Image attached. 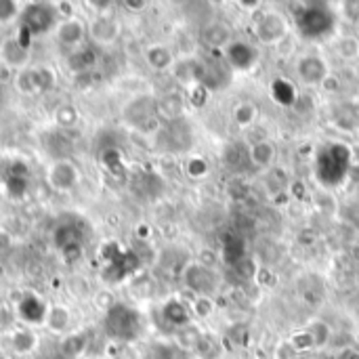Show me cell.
<instances>
[{"instance_id": "1", "label": "cell", "mask_w": 359, "mask_h": 359, "mask_svg": "<svg viewBox=\"0 0 359 359\" xmlns=\"http://www.w3.org/2000/svg\"><path fill=\"white\" fill-rule=\"evenodd\" d=\"M337 27V15L328 4L311 2L297 13V29L305 40H322Z\"/></svg>"}, {"instance_id": "2", "label": "cell", "mask_w": 359, "mask_h": 359, "mask_svg": "<svg viewBox=\"0 0 359 359\" xmlns=\"http://www.w3.org/2000/svg\"><path fill=\"white\" fill-rule=\"evenodd\" d=\"M105 330L114 341H133L139 337L141 330V318L135 309L128 305L116 303L105 313Z\"/></svg>"}, {"instance_id": "3", "label": "cell", "mask_w": 359, "mask_h": 359, "mask_svg": "<svg viewBox=\"0 0 359 359\" xmlns=\"http://www.w3.org/2000/svg\"><path fill=\"white\" fill-rule=\"evenodd\" d=\"M288 29H290V23L280 11H265L259 15L255 23V36L265 46L280 44L288 36Z\"/></svg>"}, {"instance_id": "4", "label": "cell", "mask_w": 359, "mask_h": 359, "mask_svg": "<svg viewBox=\"0 0 359 359\" xmlns=\"http://www.w3.org/2000/svg\"><path fill=\"white\" fill-rule=\"evenodd\" d=\"M59 23H57L55 4H48V2H32L21 13V27L27 29L32 36L46 34L48 29H53Z\"/></svg>"}, {"instance_id": "5", "label": "cell", "mask_w": 359, "mask_h": 359, "mask_svg": "<svg viewBox=\"0 0 359 359\" xmlns=\"http://www.w3.org/2000/svg\"><path fill=\"white\" fill-rule=\"evenodd\" d=\"M80 179H82L80 168L67 158L55 160L46 170V183L59 194H65V191H72L74 187H78Z\"/></svg>"}, {"instance_id": "6", "label": "cell", "mask_w": 359, "mask_h": 359, "mask_svg": "<svg viewBox=\"0 0 359 359\" xmlns=\"http://www.w3.org/2000/svg\"><path fill=\"white\" fill-rule=\"evenodd\" d=\"M17 88L23 95H40L55 86V72L48 67H25L17 72Z\"/></svg>"}, {"instance_id": "7", "label": "cell", "mask_w": 359, "mask_h": 359, "mask_svg": "<svg viewBox=\"0 0 359 359\" xmlns=\"http://www.w3.org/2000/svg\"><path fill=\"white\" fill-rule=\"evenodd\" d=\"M183 280H185V286L198 297H210L219 284L215 271L202 263H187V267L183 269Z\"/></svg>"}, {"instance_id": "8", "label": "cell", "mask_w": 359, "mask_h": 359, "mask_svg": "<svg viewBox=\"0 0 359 359\" xmlns=\"http://www.w3.org/2000/svg\"><path fill=\"white\" fill-rule=\"evenodd\" d=\"M347 166H349V151H347V147H343L341 143H334L332 147H328L326 151H322L320 164H318L320 177H322V181H326L328 185H334V181H332V170L337 168L339 177L343 179V177L347 175Z\"/></svg>"}, {"instance_id": "9", "label": "cell", "mask_w": 359, "mask_h": 359, "mask_svg": "<svg viewBox=\"0 0 359 359\" xmlns=\"http://www.w3.org/2000/svg\"><path fill=\"white\" fill-rule=\"evenodd\" d=\"M297 76L301 78V82L309 86H318L330 78V67L326 59H322L320 55H303L297 61Z\"/></svg>"}, {"instance_id": "10", "label": "cell", "mask_w": 359, "mask_h": 359, "mask_svg": "<svg viewBox=\"0 0 359 359\" xmlns=\"http://www.w3.org/2000/svg\"><path fill=\"white\" fill-rule=\"evenodd\" d=\"M225 63L236 69V72H246L250 67L257 65L259 61V48L255 44L248 42H240V40H231V44L225 48Z\"/></svg>"}, {"instance_id": "11", "label": "cell", "mask_w": 359, "mask_h": 359, "mask_svg": "<svg viewBox=\"0 0 359 359\" xmlns=\"http://www.w3.org/2000/svg\"><path fill=\"white\" fill-rule=\"evenodd\" d=\"M0 59H2L4 67H8L13 72H21L29 63V46H25L17 36L6 38L0 44Z\"/></svg>"}, {"instance_id": "12", "label": "cell", "mask_w": 359, "mask_h": 359, "mask_svg": "<svg viewBox=\"0 0 359 359\" xmlns=\"http://www.w3.org/2000/svg\"><path fill=\"white\" fill-rule=\"evenodd\" d=\"M88 34H90V40L95 42V46H109L120 36V23L116 21V17L105 13V15H99L93 19V23L88 25Z\"/></svg>"}, {"instance_id": "13", "label": "cell", "mask_w": 359, "mask_h": 359, "mask_svg": "<svg viewBox=\"0 0 359 359\" xmlns=\"http://www.w3.org/2000/svg\"><path fill=\"white\" fill-rule=\"evenodd\" d=\"M55 36L59 40L61 46L65 48H80L84 46V38H86V23L78 17H69L65 21H61L55 29Z\"/></svg>"}, {"instance_id": "14", "label": "cell", "mask_w": 359, "mask_h": 359, "mask_svg": "<svg viewBox=\"0 0 359 359\" xmlns=\"http://www.w3.org/2000/svg\"><path fill=\"white\" fill-rule=\"evenodd\" d=\"M46 316H48V305L42 299H38L36 294H25L19 301V318L25 324H34V326L44 324Z\"/></svg>"}, {"instance_id": "15", "label": "cell", "mask_w": 359, "mask_h": 359, "mask_svg": "<svg viewBox=\"0 0 359 359\" xmlns=\"http://www.w3.org/2000/svg\"><path fill=\"white\" fill-rule=\"evenodd\" d=\"M202 44L206 48L219 50V48H227L231 44V29L227 23H210L202 29Z\"/></svg>"}, {"instance_id": "16", "label": "cell", "mask_w": 359, "mask_h": 359, "mask_svg": "<svg viewBox=\"0 0 359 359\" xmlns=\"http://www.w3.org/2000/svg\"><path fill=\"white\" fill-rule=\"evenodd\" d=\"M185 114V99L179 93L164 95L156 105V116L166 122H177Z\"/></svg>"}, {"instance_id": "17", "label": "cell", "mask_w": 359, "mask_h": 359, "mask_svg": "<svg viewBox=\"0 0 359 359\" xmlns=\"http://www.w3.org/2000/svg\"><path fill=\"white\" fill-rule=\"evenodd\" d=\"M145 61L156 72H166V69H170L177 63L175 53L166 44H151V46H147L145 48Z\"/></svg>"}, {"instance_id": "18", "label": "cell", "mask_w": 359, "mask_h": 359, "mask_svg": "<svg viewBox=\"0 0 359 359\" xmlns=\"http://www.w3.org/2000/svg\"><path fill=\"white\" fill-rule=\"evenodd\" d=\"M156 105H158V101H154L149 97H139V99H135L126 107V114L124 116H126L128 122H133L135 126H139L141 122H145V120H149V118L156 116Z\"/></svg>"}, {"instance_id": "19", "label": "cell", "mask_w": 359, "mask_h": 359, "mask_svg": "<svg viewBox=\"0 0 359 359\" xmlns=\"http://www.w3.org/2000/svg\"><path fill=\"white\" fill-rule=\"evenodd\" d=\"M162 313H164V320H166L170 326H175V328H187L189 322H191L189 309H187L181 301H177V299H175V301H168V303L164 305Z\"/></svg>"}, {"instance_id": "20", "label": "cell", "mask_w": 359, "mask_h": 359, "mask_svg": "<svg viewBox=\"0 0 359 359\" xmlns=\"http://www.w3.org/2000/svg\"><path fill=\"white\" fill-rule=\"evenodd\" d=\"M248 158H250V162L255 166L265 168V166L273 164V160H276V145L271 141H265V139L263 141H257V143L250 145Z\"/></svg>"}, {"instance_id": "21", "label": "cell", "mask_w": 359, "mask_h": 359, "mask_svg": "<svg viewBox=\"0 0 359 359\" xmlns=\"http://www.w3.org/2000/svg\"><path fill=\"white\" fill-rule=\"evenodd\" d=\"M97 63V48L95 46H80L69 55V67L78 74H86Z\"/></svg>"}, {"instance_id": "22", "label": "cell", "mask_w": 359, "mask_h": 359, "mask_svg": "<svg viewBox=\"0 0 359 359\" xmlns=\"http://www.w3.org/2000/svg\"><path fill=\"white\" fill-rule=\"evenodd\" d=\"M69 322H72V316H69V309L63 307V305H53L48 307V316H46V326L50 332L55 334H63L67 328H69Z\"/></svg>"}, {"instance_id": "23", "label": "cell", "mask_w": 359, "mask_h": 359, "mask_svg": "<svg viewBox=\"0 0 359 359\" xmlns=\"http://www.w3.org/2000/svg\"><path fill=\"white\" fill-rule=\"evenodd\" d=\"M36 345H38V337L32 332V330H15L13 334H11V347H13V351L15 353H19V355H27V353H32L34 349H36Z\"/></svg>"}, {"instance_id": "24", "label": "cell", "mask_w": 359, "mask_h": 359, "mask_svg": "<svg viewBox=\"0 0 359 359\" xmlns=\"http://www.w3.org/2000/svg\"><path fill=\"white\" fill-rule=\"evenodd\" d=\"M271 95H273V99L280 103V105H294L297 103V88H294V84L292 82H288V80H282V78H278L273 84H271Z\"/></svg>"}, {"instance_id": "25", "label": "cell", "mask_w": 359, "mask_h": 359, "mask_svg": "<svg viewBox=\"0 0 359 359\" xmlns=\"http://www.w3.org/2000/svg\"><path fill=\"white\" fill-rule=\"evenodd\" d=\"M257 118H259V109H257V105L250 103V101H242V103H238V105L233 107V122H236L238 126H242V128L252 126V124L257 122Z\"/></svg>"}, {"instance_id": "26", "label": "cell", "mask_w": 359, "mask_h": 359, "mask_svg": "<svg viewBox=\"0 0 359 359\" xmlns=\"http://www.w3.org/2000/svg\"><path fill=\"white\" fill-rule=\"evenodd\" d=\"M175 78L179 82H196L198 84V61L194 59H183L172 65Z\"/></svg>"}, {"instance_id": "27", "label": "cell", "mask_w": 359, "mask_h": 359, "mask_svg": "<svg viewBox=\"0 0 359 359\" xmlns=\"http://www.w3.org/2000/svg\"><path fill=\"white\" fill-rule=\"evenodd\" d=\"M86 345H88L86 334L76 332V334H69V337L63 341L61 351H63V355H65V358H78V355H82V353H84Z\"/></svg>"}, {"instance_id": "28", "label": "cell", "mask_w": 359, "mask_h": 359, "mask_svg": "<svg viewBox=\"0 0 359 359\" xmlns=\"http://www.w3.org/2000/svg\"><path fill=\"white\" fill-rule=\"evenodd\" d=\"M337 55L345 61H353L359 57V38L355 36H343L339 38V42L334 44Z\"/></svg>"}, {"instance_id": "29", "label": "cell", "mask_w": 359, "mask_h": 359, "mask_svg": "<svg viewBox=\"0 0 359 359\" xmlns=\"http://www.w3.org/2000/svg\"><path fill=\"white\" fill-rule=\"evenodd\" d=\"M78 120H80V114H78V109H76L74 105H69V103L59 105L57 111H55V122H57L61 128H72V126L78 124Z\"/></svg>"}, {"instance_id": "30", "label": "cell", "mask_w": 359, "mask_h": 359, "mask_svg": "<svg viewBox=\"0 0 359 359\" xmlns=\"http://www.w3.org/2000/svg\"><path fill=\"white\" fill-rule=\"evenodd\" d=\"M305 330H307L309 337L313 339L316 349H318V347H324V345L330 341V326H328L326 322H322V320H313Z\"/></svg>"}, {"instance_id": "31", "label": "cell", "mask_w": 359, "mask_h": 359, "mask_svg": "<svg viewBox=\"0 0 359 359\" xmlns=\"http://www.w3.org/2000/svg\"><path fill=\"white\" fill-rule=\"evenodd\" d=\"M21 4L15 0H0V25H8L13 23L19 15H21Z\"/></svg>"}, {"instance_id": "32", "label": "cell", "mask_w": 359, "mask_h": 359, "mask_svg": "<svg viewBox=\"0 0 359 359\" xmlns=\"http://www.w3.org/2000/svg\"><path fill=\"white\" fill-rule=\"evenodd\" d=\"M191 311L200 320L210 318L215 313V301H212V297H196L194 303H191Z\"/></svg>"}, {"instance_id": "33", "label": "cell", "mask_w": 359, "mask_h": 359, "mask_svg": "<svg viewBox=\"0 0 359 359\" xmlns=\"http://www.w3.org/2000/svg\"><path fill=\"white\" fill-rule=\"evenodd\" d=\"M208 172H210V166H208V162L204 158H191L187 162V175L191 179H204Z\"/></svg>"}, {"instance_id": "34", "label": "cell", "mask_w": 359, "mask_h": 359, "mask_svg": "<svg viewBox=\"0 0 359 359\" xmlns=\"http://www.w3.org/2000/svg\"><path fill=\"white\" fill-rule=\"evenodd\" d=\"M290 345H292V349H294V351H307V349H316V345H313V339L309 337V332H307V330H301V332H297V334L290 339Z\"/></svg>"}, {"instance_id": "35", "label": "cell", "mask_w": 359, "mask_h": 359, "mask_svg": "<svg viewBox=\"0 0 359 359\" xmlns=\"http://www.w3.org/2000/svg\"><path fill=\"white\" fill-rule=\"evenodd\" d=\"M11 246H13V238H11V233L0 229V250H8Z\"/></svg>"}, {"instance_id": "36", "label": "cell", "mask_w": 359, "mask_h": 359, "mask_svg": "<svg viewBox=\"0 0 359 359\" xmlns=\"http://www.w3.org/2000/svg\"><path fill=\"white\" fill-rule=\"evenodd\" d=\"M149 233H151V229H149L147 225H139V227H137V236H139V238H147Z\"/></svg>"}, {"instance_id": "37", "label": "cell", "mask_w": 359, "mask_h": 359, "mask_svg": "<svg viewBox=\"0 0 359 359\" xmlns=\"http://www.w3.org/2000/svg\"><path fill=\"white\" fill-rule=\"evenodd\" d=\"M128 6H130V8H143L145 2H128Z\"/></svg>"}, {"instance_id": "38", "label": "cell", "mask_w": 359, "mask_h": 359, "mask_svg": "<svg viewBox=\"0 0 359 359\" xmlns=\"http://www.w3.org/2000/svg\"><path fill=\"white\" fill-rule=\"evenodd\" d=\"M345 359H359V353H355V351H347V353H345Z\"/></svg>"}, {"instance_id": "39", "label": "cell", "mask_w": 359, "mask_h": 359, "mask_svg": "<svg viewBox=\"0 0 359 359\" xmlns=\"http://www.w3.org/2000/svg\"><path fill=\"white\" fill-rule=\"evenodd\" d=\"M0 359H11V358H0Z\"/></svg>"}, {"instance_id": "40", "label": "cell", "mask_w": 359, "mask_h": 359, "mask_svg": "<svg viewBox=\"0 0 359 359\" xmlns=\"http://www.w3.org/2000/svg\"><path fill=\"white\" fill-rule=\"evenodd\" d=\"M358 17H359V15H358Z\"/></svg>"}]
</instances>
